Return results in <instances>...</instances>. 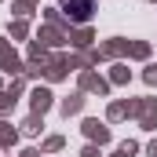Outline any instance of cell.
<instances>
[{
  "label": "cell",
  "instance_id": "6da1fadb",
  "mask_svg": "<svg viewBox=\"0 0 157 157\" xmlns=\"http://www.w3.org/2000/svg\"><path fill=\"white\" fill-rule=\"evenodd\" d=\"M66 4H77V11H73L77 18H88L91 15V0H66Z\"/></svg>",
  "mask_w": 157,
  "mask_h": 157
}]
</instances>
